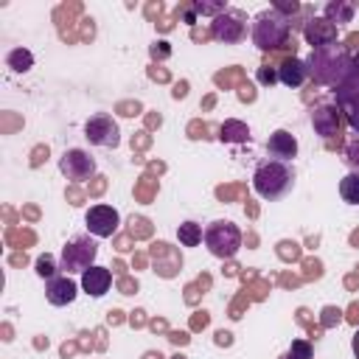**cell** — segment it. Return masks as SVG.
Segmentation results:
<instances>
[{
	"mask_svg": "<svg viewBox=\"0 0 359 359\" xmlns=\"http://www.w3.org/2000/svg\"><path fill=\"white\" fill-rule=\"evenodd\" d=\"M351 348H353V356L359 359V328L353 331V339H351Z\"/></svg>",
	"mask_w": 359,
	"mask_h": 359,
	"instance_id": "cell-29",
	"label": "cell"
},
{
	"mask_svg": "<svg viewBox=\"0 0 359 359\" xmlns=\"http://www.w3.org/2000/svg\"><path fill=\"white\" fill-rule=\"evenodd\" d=\"M275 79H278L275 70H269V67H261V70H258V81H261V84H272Z\"/></svg>",
	"mask_w": 359,
	"mask_h": 359,
	"instance_id": "cell-28",
	"label": "cell"
},
{
	"mask_svg": "<svg viewBox=\"0 0 359 359\" xmlns=\"http://www.w3.org/2000/svg\"><path fill=\"white\" fill-rule=\"evenodd\" d=\"M6 65L14 70V73H28L34 67V53L28 48H14L8 56H6Z\"/></svg>",
	"mask_w": 359,
	"mask_h": 359,
	"instance_id": "cell-20",
	"label": "cell"
},
{
	"mask_svg": "<svg viewBox=\"0 0 359 359\" xmlns=\"http://www.w3.org/2000/svg\"><path fill=\"white\" fill-rule=\"evenodd\" d=\"M306 67H309V76L317 84H325V87L337 90L353 73V56L342 42H331V45L311 48V53L306 59Z\"/></svg>",
	"mask_w": 359,
	"mask_h": 359,
	"instance_id": "cell-1",
	"label": "cell"
},
{
	"mask_svg": "<svg viewBox=\"0 0 359 359\" xmlns=\"http://www.w3.org/2000/svg\"><path fill=\"white\" fill-rule=\"evenodd\" d=\"M311 126H314V132L320 137L337 135V129H339V109H337V104H320V107H314Z\"/></svg>",
	"mask_w": 359,
	"mask_h": 359,
	"instance_id": "cell-13",
	"label": "cell"
},
{
	"mask_svg": "<svg viewBox=\"0 0 359 359\" xmlns=\"http://www.w3.org/2000/svg\"><path fill=\"white\" fill-rule=\"evenodd\" d=\"M337 109L345 112L353 132H359V56H353V73L337 90Z\"/></svg>",
	"mask_w": 359,
	"mask_h": 359,
	"instance_id": "cell-6",
	"label": "cell"
},
{
	"mask_svg": "<svg viewBox=\"0 0 359 359\" xmlns=\"http://www.w3.org/2000/svg\"><path fill=\"white\" fill-rule=\"evenodd\" d=\"M339 194L348 205H359V171H351L339 182Z\"/></svg>",
	"mask_w": 359,
	"mask_h": 359,
	"instance_id": "cell-21",
	"label": "cell"
},
{
	"mask_svg": "<svg viewBox=\"0 0 359 359\" xmlns=\"http://www.w3.org/2000/svg\"><path fill=\"white\" fill-rule=\"evenodd\" d=\"M292 185H294V171L289 163L280 160H266L252 174V191L266 202L283 199L292 191Z\"/></svg>",
	"mask_w": 359,
	"mask_h": 359,
	"instance_id": "cell-2",
	"label": "cell"
},
{
	"mask_svg": "<svg viewBox=\"0 0 359 359\" xmlns=\"http://www.w3.org/2000/svg\"><path fill=\"white\" fill-rule=\"evenodd\" d=\"M208 252L213 258H222V261H230L238 255L241 250V230L238 224L227 222V219H219V222H210L205 227V236H202Z\"/></svg>",
	"mask_w": 359,
	"mask_h": 359,
	"instance_id": "cell-4",
	"label": "cell"
},
{
	"mask_svg": "<svg viewBox=\"0 0 359 359\" xmlns=\"http://www.w3.org/2000/svg\"><path fill=\"white\" fill-rule=\"evenodd\" d=\"M266 154L272 160H280V163H289L292 157H297V140L292 132L286 129H275L266 140Z\"/></svg>",
	"mask_w": 359,
	"mask_h": 359,
	"instance_id": "cell-12",
	"label": "cell"
},
{
	"mask_svg": "<svg viewBox=\"0 0 359 359\" xmlns=\"http://www.w3.org/2000/svg\"><path fill=\"white\" fill-rule=\"evenodd\" d=\"M247 137H250V129L241 121H224L222 129H219V140L222 143H244Z\"/></svg>",
	"mask_w": 359,
	"mask_h": 359,
	"instance_id": "cell-18",
	"label": "cell"
},
{
	"mask_svg": "<svg viewBox=\"0 0 359 359\" xmlns=\"http://www.w3.org/2000/svg\"><path fill=\"white\" fill-rule=\"evenodd\" d=\"M112 286V272L107 266H90L84 275H81V289L90 294V297H104Z\"/></svg>",
	"mask_w": 359,
	"mask_h": 359,
	"instance_id": "cell-14",
	"label": "cell"
},
{
	"mask_svg": "<svg viewBox=\"0 0 359 359\" xmlns=\"http://www.w3.org/2000/svg\"><path fill=\"white\" fill-rule=\"evenodd\" d=\"M59 171L73 182H84L95 174V160L84 149H67L59 157Z\"/></svg>",
	"mask_w": 359,
	"mask_h": 359,
	"instance_id": "cell-9",
	"label": "cell"
},
{
	"mask_svg": "<svg viewBox=\"0 0 359 359\" xmlns=\"http://www.w3.org/2000/svg\"><path fill=\"white\" fill-rule=\"evenodd\" d=\"M202 236H205V230L196 222H182L177 227V238H180L182 247H199L202 244Z\"/></svg>",
	"mask_w": 359,
	"mask_h": 359,
	"instance_id": "cell-19",
	"label": "cell"
},
{
	"mask_svg": "<svg viewBox=\"0 0 359 359\" xmlns=\"http://www.w3.org/2000/svg\"><path fill=\"white\" fill-rule=\"evenodd\" d=\"M353 11H356V6H353V3H345V0H334V3H328V6L323 8L325 20H328L334 28L351 22V20H353Z\"/></svg>",
	"mask_w": 359,
	"mask_h": 359,
	"instance_id": "cell-17",
	"label": "cell"
},
{
	"mask_svg": "<svg viewBox=\"0 0 359 359\" xmlns=\"http://www.w3.org/2000/svg\"><path fill=\"white\" fill-rule=\"evenodd\" d=\"M56 264H53V258L50 255H39L36 258V275L39 278H45V280H50V278H56Z\"/></svg>",
	"mask_w": 359,
	"mask_h": 359,
	"instance_id": "cell-24",
	"label": "cell"
},
{
	"mask_svg": "<svg viewBox=\"0 0 359 359\" xmlns=\"http://www.w3.org/2000/svg\"><path fill=\"white\" fill-rule=\"evenodd\" d=\"M272 8H275L278 14H283L286 20H292V17L300 11V3H294V0H292V3H280V0H278V3H272Z\"/></svg>",
	"mask_w": 359,
	"mask_h": 359,
	"instance_id": "cell-26",
	"label": "cell"
},
{
	"mask_svg": "<svg viewBox=\"0 0 359 359\" xmlns=\"http://www.w3.org/2000/svg\"><path fill=\"white\" fill-rule=\"evenodd\" d=\"M84 224H87L90 236L109 238V236H115V230L121 224V216H118V210L112 205H93L87 210V216H84Z\"/></svg>",
	"mask_w": 359,
	"mask_h": 359,
	"instance_id": "cell-10",
	"label": "cell"
},
{
	"mask_svg": "<svg viewBox=\"0 0 359 359\" xmlns=\"http://www.w3.org/2000/svg\"><path fill=\"white\" fill-rule=\"evenodd\" d=\"M76 294H79V286L70 275H56L45 283V297L50 306H67L76 300Z\"/></svg>",
	"mask_w": 359,
	"mask_h": 359,
	"instance_id": "cell-11",
	"label": "cell"
},
{
	"mask_svg": "<svg viewBox=\"0 0 359 359\" xmlns=\"http://www.w3.org/2000/svg\"><path fill=\"white\" fill-rule=\"evenodd\" d=\"M95 255H98V244L87 236H76L62 247L59 269H62V275H84L90 266H95L93 264Z\"/></svg>",
	"mask_w": 359,
	"mask_h": 359,
	"instance_id": "cell-5",
	"label": "cell"
},
{
	"mask_svg": "<svg viewBox=\"0 0 359 359\" xmlns=\"http://www.w3.org/2000/svg\"><path fill=\"white\" fill-rule=\"evenodd\" d=\"M345 160H348V165H353V171H359V137L345 146Z\"/></svg>",
	"mask_w": 359,
	"mask_h": 359,
	"instance_id": "cell-25",
	"label": "cell"
},
{
	"mask_svg": "<svg viewBox=\"0 0 359 359\" xmlns=\"http://www.w3.org/2000/svg\"><path fill=\"white\" fill-rule=\"evenodd\" d=\"M227 8H230V6H227L224 0H216V3H202V0H194V3L188 6V11H191L194 17H196V14H205V17H213V20H216L219 14H224Z\"/></svg>",
	"mask_w": 359,
	"mask_h": 359,
	"instance_id": "cell-22",
	"label": "cell"
},
{
	"mask_svg": "<svg viewBox=\"0 0 359 359\" xmlns=\"http://www.w3.org/2000/svg\"><path fill=\"white\" fill-rule=\"evenodd\" d=\"M311 356H314L311 345H309L306 339H294V342L289 345V351H286L280 359H311Z\"/></svg>",
	"mask_w": 359,
	"mask_h": 359,
	"instance_id": "cell-23",
	"label": "cell"
},
{
	"mask_svg": "<svg viewBox=\"0 0 359 359\" xmlns=\"http://www.w3.org/2000/svg\"><path fill=\"white\" fill-rule=\"evenodd\" d=\"M244 34H247V25H244L241 11L227 8L224 14H219V17L210 22V36L219 39V42H224V45H236V42H241Z\"/></svg>",
	"mask_w": 359,
	"mask_h": 359,
	"instance_id": "cell-8",
	"label": "cell"
},
{
	"mask_svg": "<svg viewBox=\"0 0 359 359\" xmlns=\"http://www.w3.org/2000/svg\"><path fill=\"white\" fill-rule=\"evenodd\" d=\"M168 53H171L168 42H154V45H151V56H154V59H165Z\"/></svg>",
	"mask_w": 359,
	"mask_h": 359,
	"instance_id": "cell-27",
	"label": "cell"
},
{
	"mask_svg": "<svg viewBox=\"0 0 359 359\" xmlns=\"http://www.w3.org/2000/svg\"><path fill=\"white\" fill-rule=\"evenodd\" d=\"M306 79H309L306 59L289 56V59L280 62V67H278V81H280V84H286V87H300Z\"/></svg>",
	"mask_w": 359,
	"mask_h": 359,
	"instance_id": "cell-15",
	"label": "cell"
},
{
	"mask_svg": "<svg viewBox=\"0 0 359 359\" xmlns=\"http://www.w3.org/2000/svg\"><path fill=\"white\" fill-rule=\"evenodd\" d=\"M292 34V20H286L283 14H278L275 8H266L255 17L252 22V45L258 50H275L283 48L289 42Z\"/></svg>",
	"mask_w": 359,
	"mask_h": 359,
	"instance_id": "cell-3",
	"label": "cell"
},
{
	"mask_svg": "<svg viewBox=\"0 0 359 359\" xmlns=\"http://www.w3.org/2000/svg\"><path fill=\"white\" fill-rule=\"evenodd\" d=\"M306 39L311 48H320V45H331L337 42V28L328 22V20H311L306 25Z\"/></svg>",
	"mask_w": 359,
	"mask_h": 359,
	"instance_id": "cell-16",
	"label": "cell"
},
{
	"mask_svg": "<svg viewBox=\"0 0 359 359\" xmlns=\"http://www.w3.org/2000/svg\"><path fill=\"white\" fill-rule=\"evenodd\" d=\"M84 137L93 143V146H101V149H115L121 143V126L112 115L107 112H98L93 118H87L84 123Z\"/></svg>",
	"mask_w": 359,
	"mask_h": 359,
	"instance_id": "cell-7",
	"label": "cell"
}]
</instances>
